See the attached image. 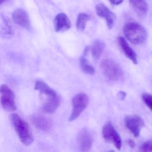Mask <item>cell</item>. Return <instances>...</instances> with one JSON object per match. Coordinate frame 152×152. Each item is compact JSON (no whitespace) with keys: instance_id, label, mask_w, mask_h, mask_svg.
I'll use <instances>...</instances> for the list:
<instances>
[{"instance_id":"obj_23","label":"cell","mask_w":152,"mask_h":152,"mask_svg":"<svg viewBox=\"0 0 152 152\" xmlns=\"http://www.w3.org/2000/svg\"><path fill=\"white\" fill-rule=\"evenodd\" d=\"M128 145L131 148H134L135 147V143L132 140L129 139L128 140Z\"/></svg>"},{"instance_id":"obj_4","label":"cell","mask_w":152,"mask_h":152,"mask_svg":"<svg viewBox=\"0 0 152 152\" xmlns=\"http://www.w3.org/2000/svg\"><path fill=\"white\" fill-rule=\"evenodd\" d=\"M88 102V97L85 93H80L75 96L72 100V111L69 118V121H73L78 118L87 107Z\"/></svg>"},{"instance_id":"obj_2","label":"cell","mask_w":152,"mask_h":152,"mask_svg":"<svg viewBox=\"0 0 152 152\" xmlns=\"http://www.w3.org/2000/svg\"><path fill=\"white\" fill-rule=\"evenodd\" d=\"M124 32L128 40L136 45L145 42L147 36L146 31L144 27L134 22L126 24L124 28Z\"/></svg>"},{"instance_id":"obj_15","label":"cell","mask_w":152,"mask_h":152,"mask_svg":"<svg viewBox=\"0 0 152 152\" xmlns=\"http://www.w3.org/2000/svg\"><path fill=\"white\" fill-rule=\"evenodd\" d=\"M135 12L140 17H144L148 10V5L145 1H129Z\"/></svg>"},{"instance_id":"obj_25","label":"cell","mask_w":152,"mask_h":152,"mask_svg":"<svg viewBox=\"0 0 152 152\" xmlns=\"http://www.w3.org/2000/svg\"><path fill=\"white\" fill-rule=\"evenodd\" d=\"M5 1H0V5H1L3 2H5Z\"/></svg>"},{"instance_id":"obj_10","label":"cell","mask_w":152,"mask_h":152,"mask_svg":"<svg viewBox=\"0 0 152 152\" xmlns=\"http://www.w3.org/2000/svg\"><path fill=\"white\" fill-rule=\"evenodd\" d=\"M13 21L16 24L26 29H31V23L29 15L26 10L23 9H17L12 15Z\"/></svg>"},{"instance_id":"obj_18","label":"cell","mask_w":152,"mask_h":152,"mask_svg":"<svg viewBox=\"0 0 152 152\" xmlns=\"http://www.w3.org/2000/svg\"><path fill=\"white\" fill-rule=\"evenodd\" d=\"M105 47V44L100 40L94 42L91 47V54L95 59H98L101 56Z\"/></svg>"},{"instance_id":"obj_11","label":"cell","mask_w":152,"mask_h":152,"mask_svg":"<svg viewBox=\"0 0 152 152\" xmlns=\"http://www.w3.org/2000/svg\"><path fill=\"white\" fill-rule=\"evenodd\" d=\"M31 121L36 128L43 131H49L53 126L52 121L49 118L41 115H34Z\"/></svg>"},{"instance_id":"obj_22","label":"cell","mask_w":152,"mask_h":152,"mask_svg":"<svg viewBox=\"0 0 152 152\" xmlns=\"http://www.w3.org/2000/svg\"><path fill=\"white\" fill-rule=\"evenodd\" d=\"M117 97L120 100H123L126 97V94L124 91H120L117 93Z\"/></svg>"},{"instance_id":"obj_12","label":"cell","mask_w":152,"mask_h":152,"mask_svg":"<svg viewBox=\"0 0 152 152\" xmlns=\"http://www.w3.org/2000/svg\"><path fill=\"white\" fill-rule=\"evenodd\" d=\"M56 32L64 31L71 28L72 23L67 16L64 13L58 14L54 20Z\"/></svg>"},{"instance_id":"obj_6","label":"cell","mask_w":152,"mask_h":152,"mask_svg":"<svg viewBox=\"0 0 152 152\" xmlns=\"http://www.w3.org/2000/svg\"><path fill=\"white\" fill-rule=\"evenodd\" d=\"M102 133L105 141L113 143L118 150L121 149L122 146L121 139L111 122L106 123L104 125Z\"/></svg>"},{"instance_id":"obj_17","label":"cell","mask_w":152,"mask_h":152,"mask_svg":"<svg viewBox=\"0 0 152 152\" xmlns=\"http://www.w3.org/2000/svg\"><path fill=\"white\" fill-rule=\"evenodd\" d=\"M60 96L47 100L42 106V111L47 113H52L58 109L60 105Z\"/></svg>"},{"instance_id":"obj_13","label":"cell","mask_w":152,"mask_h":152,"mask_svg":"<svg viewBox=\"0 0 152 152\" xmlns=\"http://www.w3.org/2000/svg\"><path fill=\"white\" fill-rule=\"evenodd\" d=\"M34 89L39 91L42 95L46 96L48 98L47 100L59 96L54 90L51 88L46 83L40 80H38L35 83Z\"/></svg>"},{"instance_id":"obj_8","label":"cell","mask_w":152,"mask_h":152,"mask_svg":"<svg viewBox=\"0 0 152 152\" xmlns=\"http://www.w3.org/2000/svg\"><path fill=\"white\" fill-rule=\"evenodd\" d=\"M78 144L81 152H88L92 146L93 136L91 132L86 128L82 129L78 135Z\"/></svg>"},{"instance_id":"obj_9","label":"cell","mask_w":152,"mask_h":152,"mask_svg":"<svg viewBox=\"0 0 152 152\" xmlns=\"http://www.w3.org/2000/svg\"><path fill=\"white\" fill-rule=\"evenodd\" d=\"M96 12L98 16L104 18L106 21L107 25L109 29H112L116 21L115 15L103 3H99L96 7Z\"/></svg>"},{"instance_id":"obj_3","label":"cell","mask_w":152,"mask_h":152,"mask_svg":"<svg viewBox=\"0 0 152 152\" xmlns=\"http://www.w3.org/2000/svg\"><path fill=\"white\" fill-rule=\"evenodd\" d=\"M101 68L103 73L108 80L117 81L123 75L122 70L117 63L111 59H106L102 61Z\"/></svg>"},{"instance_id":"obj_7","label":"cell","mask_w":152,"mask_h":152,"mask_svg":"<svg viewBox=\"0 0 152 152\" xmlns=\"http://www.w3.org/2000/svg\"><path fill=\"white\" fill-rule=\"evenodd\" d=\"M125 124L126 128L135 137H139L141 129L145 126L144 121L137 115L127 116L125 119Z\"/></svg>"},{"instance_id":"obj_1","label":"cell","mask_w":152,"mask_h":152,"mask_svg":"<svg viewBox=\"0 0 152 152\" xmlns=\"http://www.w3.org/2000/svg\"><path fill=\"white\" fill-rule=\"evenodd\" d=\"M10 118L21 142L26 145H31L33 142V136L28 123L18 114H11Z\"/></svg>"},{"instance_id":"obj_24","label":"cell","mask_w":152,"mask_h":152,"mask_svg":"<svg viewBox=\"0 0 152 152\" xmlns=\"http://www.w3.org/2000/svg\"><path fill=\"white\" fill-rule=\"evenodd\" d=\"M111 2V4H113V5H118L121 4V3H122L123 2V1L121 0H115V1H110Z\"/></svg>"},{"instance_id":"obj_19","label":"cell","mask_w":152,"mask_h":152,"mask_svg":"<svg viewBox=\"0 0 152 152\" xmlns=\"http://www.w3.org/2000/svg\"><path fill=\"white\" fill-rule=\"evenodd\" d=\"M90 15L86 13H80L79 14L76 20V26L77 29L80 31H83L86 27L87 22L90 20Z\"/></svg>"},{"instance_id":"obj_21","label":"cell","mask_w":152,"mask_h":152,"mask_svg":"<svg viewBox=\"0 0 152 152\" xmlns=\"http://www.w3.org/2000/svg\"><path fill=\"white\" fill-rule=\"evenodd\" d=\"M142 99L146 105L152 110V96L148 93H144L142 95Z\"/></svg>"},{"instance_id":"obj_5","label":"cell","mask_w":152,"mask_h":152,"mask_svg":"<svg viewBox=\"0 0 152 152\" xmlns=\"http://www.w3.org/2000/svg\"><path fill=\"white\" fill-rule=\"evenodd\" d=\"M0 93L1 95V102L3 108L8 112L16 111L15 95L12 90L7 84H2L0 87Z\"/></svg>"},{"instance_id":"obj_14","label":"cell","mask_w":152,"mask_h":152,"mask_svg":"<svg viewBox=\"0 0 152 152\" xmlns=\"http://www.w3.org/2000/svg\"><path fill=\"white\" fill-rule=\"evenodd\" d=\"M118 42L122 51L125 56L131 60L134 64H137V55L135 51L130 47L126 40L123 37H118Z\"/></svg>"},{"instance_id":"obj_20","label":"cell","mask_w":152,"mask_h":152,"mask_svg":"<svg viewBox=\"0 0 152 152\" xmlns=\"http://www.w3.org/2000/svg\"><path fill=\"white\" fill-rule=\"evenodd\" d=\"M139 152H152V143L151 140L144 142L140 148Z\"/></svg>"},{"instance_id":"obj_26","label":"cell","mask_w":152,"mask_h":152,"mask_svg":"<svg viewBox=\"0 0 152 152\" xmlns=\"http://www.w3.org/2000/svg\"><path fill=\"white\" fill-rule=\"evenodd\" d=\"M115 152V151H108V152Z\"/></svg>"},{"instance_id":"obj_16","label":"cell","mask_w":152,"mask_h":152,"mask_svg":"<svg viewBox=\"0 0 152 152\" xmlns=\"http://www.w3.org/2000/svg\"><path fill=\"white\" fill-rule=\"evenodd\" d=\"M89 50V47L87 46L84 49L83 54L80 59V65L82 71L87 74L93 75L95 73V69L92 65L89 63L86 56Z\"/></svg>"}]
</instances>
